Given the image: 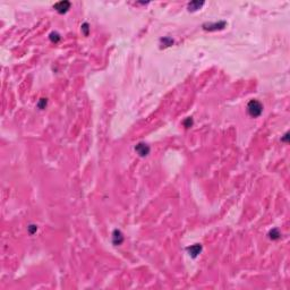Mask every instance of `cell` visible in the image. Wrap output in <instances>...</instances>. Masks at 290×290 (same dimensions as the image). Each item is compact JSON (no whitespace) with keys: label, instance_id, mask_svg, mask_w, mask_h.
I'll return each instance as SVG.
<instances>
[{"label":"cell","instance_id":"8fae6325","mask_svg":"<svg viewBox=\"0 0 290 290\" xmlns=\"http://www.w3.org/2000/svg\"><path fill=\"white\" fill-rule=\"evenodd\" d=\"M192 124H193V120L191 119V118H188L187 120L185 121V126H186L187 128H188V127H191V126H192Z\"/></svg>","mask_w":290,"mask_h":290},{"label":"cell","instance_id":"5b68a950","mask_svg":"<svg viewBox=\"0 0 290 290\" xmlns=\"http://www.w3.org/2000/svg\"><path fill=\"white\" fill-rule=\"evenodd\" d=\"M224 26H226V23L221 22V23H218V24L204 25V28H205V30H209V31H214V30H219V28H223Z\"/></svg>","mask_w":290,"mask_h":290},{"label":"cell","instance_id":"ba28073f","mask_svg":"<svg viewBox=\"0 0 290 290\" xmlns=\"http://www.w3.org/2000/svg\"><path fill=\"white\" fill-rule=\"evenodd\" d=\"M270 235H271L270 237H271L272 239H278V238L280 237V233H279V231H278L277 229H274L273 231H271V233H270Z\"/></svg>","mask_w":290,"mask_h":290},{"label":"cell","instance_id":"52a82bcc","mask_svg":"<svg viewBox=\"0 0 290 290\" xmlns=\"http://www.w3.org/2000/svg\"><path fill=\"white\" fill-rule=\"evenodd\" d=\"M203 1H193V2H191V4L188 5V9L189 10H192V11H194V10H197V9H200L203 6Z\"/></svg>","mask_w":290,"mask_h":290},{"label":"cell","instance_id":"8992f818","mask_svg":"<svg viewBox=\"0 0 290 290\" xmlns=\"http://www.w3.org/2000/svg\"><path fill=\"white\" fill-rule=\"evenodd\" d=\"M112 238H113V243H115L116 245H120L121 243H122V240H124V238H122V235H121V232L118 231V230H115Z\"/></svg>","mask_w":290,"mask_h":290},{"label":"cell","instance_id":"7c38bea8","mask_svg":"<svg viewBox=\"0 0 290 290\" xmlns=\"http://www.w3.org/2000/svg\"><path fill=\"white\" fill-rule=\"evenodd\" d=\"M82 30L85 32V35H87V30H89V27H87V24H84L83 26H82Z\"/></svg>","mask_w":290,"mask_h":290},{"label":"cell","instance_id":"7a4b0ae2","mask_svg":"<svg viewBox=\"0 0 290 290\" xmlns=\"http://www.w3.org/2000/svg\"><path fill=\"white\" fill-rule=\"evenodd\" d=\"M54 7L58 13L65 14L67 13V10L70 8V2L69 1H60V2H57Z\"/></svg>","mask_w":290,"mask_h":290},{"label":"cell","instance_id":"9c48e42d","mask_svg":"<svg viewBox=\"0 0 290 290\" xmlns=\"http://www.w3.org/2000/svg\"><path fill=\"white\" fill-rule=\"evenodd\" d=\"M50 39H51V41H52V42H57V41H58L60 37H59V35L57 34V33H52V34L50 35Z\"/></svg>","mask_w":290,"mask_h":290},{"label":"cell","instance_id":"30bf717a","mask_svg":"<svg viewBox=\"0 0 290 290\" xmlns=\"http://www.w3.org/2000/svg\"><path fill=\"white\" fill-rule=\"evenodd\" d=\"M44 106H47V99H41V102L39 103V108L43 109Z\"/></svg>","mask_w":290,"mask_h":290},{"label":"cell","instance_id":"3957f363","mask_svg":"<svg viewBox=\"0 0 290 290\" xmlns=\"http://www.w3.org/2000/svg\"><path fill=\"white\" fill-rule=\"evenodd\" d=\"M135 151L137 152L141 156H146L147 154L150 153V147H148V145L145 143H139L136 145Z\"/></svg>","mask_w":290,"mask_h":290},{"label":"cell","instance_id":"277c9868","mask_svg":"<svg viewBox=\"0 0 290 290\" xmlns=\"http://www.w3.org/2000/svg\"><path fill=\"white\" fill-rule=\"evenodd\" d=\"M201 249H202V247H201V245H198V244H196V245H194V246H192V247H188L187 248L188 253H189V255H191L192 257H196L197 255L201 253Z\"/></svg>","mask_w":290,"mask_h":290},{"label":"cell","instance_id":"6da1fadb","mask_svg":"<svg viewBox=\"0 0 290 290\" xmlns=\"http://www.w3.org/2000/svg\"><path fill=\"white\" fill-rule=\"evenodd\" d=\"M247 110H248V113L250 116L256 118V117L261 116V113L263 111V107L257 100H252L247 106Z\"/></svg>","mask_w":290,"mask_h":290}]
</instances>
